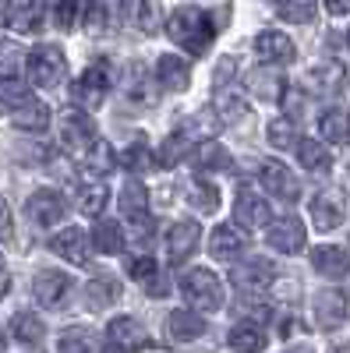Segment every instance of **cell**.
Segmentation results:
<instances>
[{
    "label": "cell",
    "mask_w": 350,
    "mask_h": 353,
    "mask_svg": "<svg viewBox=\"0 0 350 353\" xmlns=\"http://www.w3.org/2000/svg\"><path fill=\"white\" fill-rule=\"evenodd\" d=\"M25 61H28V53L14 39L0 43V78H4V81H14V74L25 68Z\"/></svg>",
    "instance_id": "cell-38"
},
{
    "label": "cell",
    "mask_w": 350,
    "mask_h": 353,
    "mask_svg": "<svg viewBox=\"0 0 350 353\" xmlns=\"http://www.w3.org/2000/svg\"><path fill=\"white\" fill-rule=\"evenodd\" d=\"M93 248L103 251V254H117L124 251V230L117 226L113 219H99L96 230H93Z\"/></svg>",
    "instance_id": "cell-35"
},
{
    "label": "cell",
    "mask_w": 350,
    "mask_h": 353,
    "mask_svg": "<svg viewBox=\"0 0 350 353\" xmlns=\"http://www.w3.org/2000/svg\"><path fill=\"white\" fill-rule=\"evenodd\" d=\"M57 350L61 353H103L99 339L93 329H81V325H71L61 332V343H57Z\"/></svg>",
    "instance_id": "cell-31"
},
{
    "label": "cell",
    "mask_w": 350,
    "mask_h": 353,
    "mask_svg": "<svg viewBox=\"0 0 350 353\" xmlns=\"http://www.w3.org/2000/svg\"><path fill=\"white\" fill-rule=\"evenodd\" d=\"M311 223L318 230H336L343 223V198L336 191H322L311 198Z\"/></svg>",
    "instance_id": "cell-22"
},
{
    "label": "cell",
    "mask_w": 350,
    "mask_h": 353,
    "mask_svg": "<svg viewBox=\"0 0 350 353\" xmlns=\"http://www.w3.org/2000/svg\"><path fill=\"white\" fill-rule=\"evenodd\" d=\"M266 241H269V248H276L280 254H298V251H304V226H301L298 216H283V219L269 223Z\"/></svg>",
    "instance_id": "cell-8"
},
{
    "label": "cell",
    "mask_w": 350,
    "mask_h": 353,
    "mask_svg": "<svg viewBox=\"0 0 350 353\" xmlns=\"http://www.w3.org/2000/svg\"><path fill=\"white\" fill-rule=\"evenodd\" d=\"M149 346V332H145L131 314L113 318L106 325V350L110 353H142Z\"/></svg>",
    "instance_id": "cell-4"
},
{
    "label": "cell",
    "mask_w": 350,
    "mask_h": 353,
    "mask_svg": "<svg viewBox=\"0 0 350 353\" xmlns=\"http://www.w3.org/2000/svg\"><path fill=\"white\" fill-rule=\"evenodd\" d=\"M124 92L131 96V99H153L149 96V74H145V68L142 64H131L128 68V81H124Z\"/></svg>",
    "instance_id": "cell-48"
},
{
    "label": "cell",
    "mask_w": 350,
    "mask_h": 353,
    "mask_svg": "<svg viewBox=\"0 0 350 353\" xmlns=\"http://www.w3.org/2000/svg\"><path fill=\"white\" fill-rule=\"evenodd\" d=\"M128 272H131V279H135L138 286H145V293H149V297H166L170 279L159 272V265H156L149 254H145V258H131Z\"/></svg>",
    "instance_id": "cell-18"
},
{
    "label": "cell",
    "mask_w": 350,
    "mask_h": 353,
    "mask_svg": "<svg viewBox=\"0 0 350 353\" xmlns=\"http://www.w3.org/2000/svg\"><path fill=\"white\" fill-rule=\"evenodd\" d=\"M273 8L283 21H294V25H308L315 18V0H273Z\"/></svg>",
    "instance_id": "cell-39"
},
{
    "label": "cell",
    "mask_w": 350,
    "mask_h": 353,
    "mask_svg": "<svg viewBox=\"0 0 350 353\" xmlns=\"http://www.w3.org/2000/svg\"><path fill=\"white\" fill-rule=\"evenodd\" d=\"M347 81V71L336 64V61H326V64H315L308 74H304V85H308V92L315 96H336L340 88Z\"/></svg>",
    "instance_id": "cell-17"
},
{
    "label": "cell",
    "mask_w": 350,
    "mask_h": 353,
    "mask_svg": "<svg viewBox=\"0 0 350 353\" xmlns=\"http://www.w3.org/2000/svg\"><path fill=\"white\" fill-rule=\"evenodd\" d=\"M4 25L18 36H32L43 28V0H8L4 4Z\"/></svg>",
    "instance_id": "cell-6"
},
{
    "label": "cell",
    "mask_w": 350,
    "mask_h": 353,
    "mask_svg": "<svg viewBox=\"0 0 350 353\" xmlns=\"http://www.w3.org/2000/svg\"><path fill=\"white\" fill-rule=\"evenodd\" d=\"M255 53H258V61H266V64H290V61L298 57L294 43H290L283 32H273V28L258 32V39H255Z\"/></svg>",
    "instance_id": "cell-16"
},
{
    "label": "cell",
    "mask_w": 350,
    "mask_h": 353,
    "mask_svg": "<svg viewBox=\"0 0 350 353\" xmlns=\"http://www.w3.org/2000/svg\"><path fill=\"white\" fill-rule=\"evenodd\" d=\"M230 283L237 286L241 293H248V297H258V293L273 283V265L266 258H251L244 265H233V269H230Z\"/></svg>",
    "instance_id": "cell-7"
},
{
    "label": "cell",
    "mask_w": 350,
    "mask_h": 353,
    "mask_svg": "<svg viewBox=\"0 0 350 353\" xmlns=\"http://www.w3.org/2000/svg\"><path fill=\"white\" fill-rule=\"evenodd\" d=\"M117 163H121L128 173H145V170L153 166V152H149V145L135 141V145H128V149L117 156Z\"/></svg>",
    "instance_id": "cell-44"
},
{
    "label": "cell",
    "mask_w": 350,
    "mask_h": 353,
    "mask_svg": "<svg viewBox=\"0 0 350 353\" xmlns=\"http://www.w3.org/2000/svg\"><path fill=\"white\" fill-rule=\"evenodd\" d=\"M258 173H262V184H266V191H269V194H276L280 201H298V194H301V184H298V176L290 173L283 163H276V159H266Z\"/></svg>",
    "instance_id": "cell-10"
},
{
    "label": "cell",
    "mask_w": 350,
    "mask_h": 353,
    "mask_svg": "<svg viewBox=\"0 0 350 353\" xmlns=\"http://www.w3.org/2000/svg\"><path fill=\"white\" fill-rule=\"evenodd\" d=\"M188 198H191L195 209H202V212H216L220 209V191L213 184H206V181H195V188L188 191Z\"/></svg>",
    "instance_id": "cell-47"
},
{
    "label": "cell",
    "mask_w": 350,
    "mask_h": 353,
    "mask_svg": "<svg viewBox=\"0 0 350 353\" xmlns=\"http://www.w3.org/2000/svg\"><path fill=\"white\" fill-rule=\"evenodd\" d=\"M198 241H202V226H198L195 219L173 223V226H170V233H166V258H170L173 265L188 261V258H191V251L198 248Z\"/></svg>",
    "instance_id": "cell-9"
},
{
    "label": "cell",
    "mask_w": 350,
    "mask_h": 353,
    "mask_svg": "<svg viewBox=\"0 0 350 353\" xmlns=\"http://www.w3.org/2000/svg\"><path fill=\"white\" fill-rule=\"evenodd\" d=\"M106 201H110V188L106 184H89V188H81V194H78V209L85 216H99L106 209Z\"/></svg>",
    "instance_id": "cell-43"
},
{
    "label": "cell",
    "mask_w": 350,
    "mask_h": 353,
    "mask_svg": "<svg viewBox=\"0 0 350 353\" xmlns=\"http://www.w3.org/2000/svg\"><path fill=\"white\" fill-rule=\"evenodd\" d=\"M121 209L131 219H142L145 216V209H149V194H145V188L138 181H128V188L121 191Z\"/></svg>",
    "instance_id": "cell-42"
},
{
    "label": "cell",
    "mask_w": 350,
    "mask_h": 353,
    "mask_svg": "<svg viewBox=\"0 0 350 353\" xmlns=\"http://www.w3.org/2000/svg\"><path fill=\"white\" fill-rule=\"evenodd\" d=\"M220 128H223V121L216 117V110H198V113L184 117V121H181V128L173 131V134H181V138L191 145V149H198V141L206 145V138H213Z\"/></svg>",
    "instance_id": "cell-15"
},
{
    "label": "cell",
    "mask_w": 350,
    "mask_h": 353,
    "mask_svg": "<svg viewBox=\"0 0 350 353\" xmlns=\"http://www.w3.org/2000/svg\"><path fill=\"white\" fill-rule=\"evenodd\" d=\"M329 14H350V0H326Z\"/></svg>",
    "instance_id": "cell-53"
},
{
    "label": "cell",
    "mask_w": 350,
    "mask_h": 353,
    "mask_svg": "<svg viewBox=\"0 0 350 353\" xmlns=\"http://www.w3.org/2000/svg\"><path fill=\"white\" fill-rule=\"evenodd\" d=\"M311 265H315V272H322L326 279H343L350 272V258H347L343 248H315Z\"/></svg>",
    "instance_id": "cell-24"
},
{
    "label": "cell",
    "mask_w": 350,
    "mask_h": 353,
    "mask_svg": "<svg viewBox=\"0 0 350 353\" xmlns=\"http://www.w3.org/2000/svg\"><path fill=\"white\" fill-rule=\"evenodd\" d=\"M11 237H14V219H11L4 194H0V244H11Z\"/></svg>",
    "instance_id": "cell-51"
},
{
    "label": "cell",
    "mask_w": 350,
    "mask_h": 353,
    "mask_svg": "<svg viewBox=\"0 0 350 353\" xmlns=\"http://www.w3.org/2000/svg\"><path fill=\"white\" fill-rule=\"evenodd\" d=\"M216 18L209 14V11H198V8H177L170 14V21H166V32H170V39L177 43L181 50H188L191 57H202L209 46H213V39H216Z\"/></svg>",
    "instance_id": "cell-1"
},
{
    "label": "cell",
    "mask_w": 350,
    "mask_h": 353,
    "mask_svg": "<svg viewBox=\"0 0 350 353\" xmlns=\"http://www.w3.org/2000/svg\"><path fill=\"white\" fill-rule=\"evenodd\" d=\"M156 74H159V85L166 88V92H184V88L191 85V71H188V64L181 61V57H159V68H156Z\"/></svg>",
    "instance_id": "cell-27"
},
{
    "label": "cell",
    "mask_w": 350,
    "mask_h": 353,
    "mask_svg": "<svg viewBox=\"0 0 350 353\" xmlns=\"http://www.w3.org/2000/svg\"><path fill=\"white\" fill-rule=\"evenodd\" d=\"M226 339H230V350H237V353L266 350V332H262V325H255V321H241V325H233Z\"/></svg>",
    "instance_id": "cell-30"
},
{
    "label": "cell",
    "mask_w": 350,
    "mask_h": 353,
    "mask_svg": "<svg viewBox=\"0 0 350 353\" xmlns=\"http://www.w3.org/2000/svg\"><path fill=\"white\" fill-rule=\"evenodd\" d=\"M286 353H315L311 346H294V350H286Z\"/></svg>",
    "instance_id": "cell-54"
},
{
    "label": "cell",
    "mask_w": 350,
    "mask_h": 353,
    "mask_svg": "<svg viewBox=\"0 0 350 353\" xmlns=\"http://www.w3.org/2000/svg\"><path fill=\"white\" fill-rule=\"evenodd\" d=\"M71 286H75V283H71V276L50 269V272H39V276H36L32 293H36V301H39L43 307H61V304L68 301Z\"/></svg>",
    "instance_id": "cell-12"
},
{
    "label": "cell",
    "mask_w": 350,
    "mask_h": 353,
    "mask_svg": "<svg viewBox=\"0 0 350 353\" xmlns=\"http://www.w3.org/2000/svg\"><path fill=\"white\" fill-rule=\"evenodd\" d=\"M25 71H28V78H32V85L50 88V85H57L64 78V53L57 46H39V50L28 53Z\"/></svg>",
    "instance_id": "cell-5"
},
{
    "label": "cell",
    "mask_w": 350,
    "mask_h": 353,
    "mask_svg": "<svg viewBox=\"0 0 350 353\" xmlns=\"http://www.w3.org/2000/svg\"><path fill=\"white\" fill-rule=\"evenodd\" d=\"M298 159H301L304 170H318V173H326V170L333 166L326 145H318V141H311V138H301V141H298Z\"/></svg>",
    "instance_id": "cell-37"
},
{
    "label": "cell",
    "mask_w": 350,
    "mask_h": 353,
    "mask_svg": "<svg viewBox=\"0 0 350 353\" xmlns=\"http://www.w3.org/2000/svg\"><path fill=\"white\" fill-rule=\"evenodd\" d=\"M153 219L149 216H142V219H131V241L135 244H142V248H149V241H153Z\"/></svg>",
    "instance_id": "cell-50"
},
{
    "label": "cell",
    "mask_w": 350,
    "mask_h": 353,
    "mask_svg": "<svg viewBox=\"0 0 350 353\" xmlns=\"http://www.w3.org/2000/svg\"><path fill=\"white\" fill-rule=\"evenodd\" d=\"M64 198L57 191H36L32 198H28V219L39 223V226H53L64 219Z\"/></svg>",
    "instance_id": "cell-20"
},
{
    "label": "cell",
    "mask_w": 350,
    "mask_h": 353,
    "mask_svg": "<svg viewBox=\"0 0 350 353\" xmlns=\"http://www.w3.org/2000/svg\"><path fill=\"white\" fill-rule=\"evenodd\" d=\"M191 159H195L198 170H226L230 166V152L223 149V145H216V141L198 145V149L191 152Z\"/></svg>",
    "instance_id": "cell-40"
},
{
    "label": "cell",
    "mask_w": 350,
    "mask_h": 353,
    "mask_svg": "<svg viewBox=\"0 0 350 353\" xmlns=\"http://www.w3.org/2000/svg\"><path fill=\"white\" fill-rule=\"evenodd\" d=\"M50 248L61 258H68L71 265H89V237H85L78 226H68V230L57 233V237H50Z\"/></svg>",
    "instance_id": "cell-19"
},
{
    "label": "cell",
    "mask_w": 350,
    "mask_h": 353,
    "mask_svg": "<svg viewBox=\"0 0 350 353\" xmlns=\"http://www.w3.org/2000/svg\"><path fill=\"white\" fill-rule=\"evenodd\" d=\"M14 117V128L18 131H46V124H50V110L43 106V103H36V99H28L21 110H14L11 113Z\"/></svg>",
    "instance_id": "cell-36"
},
{
    "label": "cell",
    "mask_w": 350,
    "mask_h": 353,
    "mask_svg": "<svg viewBox=\"0 0 350 353\" xmlns=\"http://www.w3.org/2000/svg\"><path fill=\"white\" fill-rule=\"evenodd\" d=\"M121 14L135 32H145V36H153L163 18L159 0H121Z\"/></svg>",
    "instance_id": "cell-13"
},
{
    "label": "cell",
    "mask_w": 350,
    "mask_h": 353,
    "mask_svg": "<svg viewBox=\"0 0 350 353\" xmlns=\"http://www.w3.org/2000/svg\"><path fill=\"white\" fill-rule=\"evenodd\" d=\"M188 152H195L191 145H188L181 134H170V138L163 141V149H159L156 163H159V166H177V163H184V159H188Z\"/></svg>",
    "instance_id": "cell-46"
},
{
    "label": "cell",
    "mask_w": 350,
    "mask_h": 353,
    "mask_svg": "<svg viewBox=\"0 0 350 353\" xmlns=\"http://www.w3.org/2000/svg\"><path fill=\"white\" fill-rule=\"evenodd\" d=\"M318 131H322V138L333 141V145L350 141V113L347 110H326L318 117Z\"/></svg>",
    "instance_id": "cell-32"
},
{
    "label": "cell",
    "mask_w": 350,
    "mask_h": 353,
    "mask_svg": "<svg viewBox=\"0 0 350 353\" xmlns=\"http://www.w3.org/2000/svg\"><path fill=\"white\" fill-rule=\"evenodd\" d=\"M78 18V0H53V21L61 28H75Z\"/></svg>",
    "instance_id": "cell-49"
},
{
    "label": "cell",
    "mask_w": 350,
    "mask_h": 353,
    "mask_svg": "<svg viewBox=\"0 0 350 353\" xmlns=\"http://www.w3.org/2000/svg\"><path fill=\"white\" fill-rule=\"evenodd\" d=\"M248 88H251V96L258 99H266V103H280L286 96V81L280 71H269V68H255L248 74Z\"/></svg>",
    "instance_id": "cell-23"
},
{
    "label": "cell",
    "mask_w": 350,
    "mask_h": 353,
    "mask_svg": "<svg viewBox=\"0 0 350 353\" xmlns=\"http://www.w3.org/2000/svg\"><path fill=\"white\" fill-rule=\"evenodd\" d=\"M269 141L276 145V149H298V124L290 121V117H276V121H269Z\"/></svg>",
    "instance_id": "cell-41"
},
{
    "label": "cell",
    "mask_w": 350,
    "mask_h": 353,
    "mask_svg": "<svg viewBox=\"0 0 350 353\" xmlns=\"http://www.w3.org/2000/svg\"><path fill=\"white\" fill-rule=\"evenodd\" d=\"M202 332H206L202 314H195V311H173V314H166V336L170 339L188 343V339H198Z\"/></svg>",
    "instance_id": "cell-26"
},
{
    "label": "cell",
    "mask_w": 350,
    "mask_h": 353,
    "mask_svg": "<svg viewBox=\"0 0 350 353\" xmlns=\"http://www.w3.org/2000/svg\"><path fill=\"white\" fill-rule=\"evenodd\" d=\"M113 166H117V152L110 149V141H103V138H96L89 149H85V156H81V173L106 176Z\"/></svg>",
    "instance_id": "cell-28"
},
{
    "label": "cell",
    "mask_w": 350,
    "mask_h": 353,
    "mask_svg": "<svg viewBox=\"0 0 350 353\" xmlns=\"http://www.w3.org/2000/svg\"><path fill=\"white\" fill-rule=\"evenodd\" d=\"M113 301H121V283L117 279H93L85 286V304L93 311H106Z\"/></svg>",
    "instance_id": "cell-33"
},
{
    "label": "cell",
    "mask_w": 350,
    "mask_h": 353,
    "mask_svg": "<svg viewBox=\"0 0 350 353\" xmlns=\"http://www.w3.org/2000/svg\"><path fill=\"white\" fill-rule=\"evenodd\" d=\"M181 293H184V301L198 311H220L223 307V286L209 269H191L181 279Z\"/></svg>",
    "instance_id": "cell-2"
},
{
    "label": "cell",
    "mask_w": 350,
    "mask_h": 353,
    "mask_svg": "<svg viewBox=\"0 0 350 353\" xmlns=\"http://www.w3.org/2000/svg\"><path fill=\"white\" fill-rule=\"evenodd\" d=\"M11 336H14L21 346H39V343H43V336H46V329H43V321H39L36 314L21 311V314H14V318H11Z\"/></svg>",
    "instance_id": "cell-34"
},
{
    "label": "cell",
    "mask_w": 350,
    "mask_h": 353,
    "mask_svg": "<svg viewBox=\"0 0 350 353\" xmlns=\"http://www.w3.org/2000/svg\"><path fill=\"white\" fill-rule=\"evenodd\" d=\"M113 21V0H85V32L89 36H106Z\"/></svg>",
    "instance_id": "cell-29"
},
{
    "label": "cell",
    "mask_w": 350,
    "mask_h": 353,
    "mask_svg": "<svg viewBox=\"0 0 350 353\" xmlns=\"http://www.w3.org/2000/svg\"><path fill=\"white\" fill-rule=\"evenodd\" d=\"M347 314H350V304H347V293H343V290H322V293L315 297V321H318L322 329L343 325Z\"/></svg>",
    "instance_id": "cell-14"
},
{
    "label": "cell",
    "mask_w": 350,
    "mask_h": 353,
    "mask_svg": "<svg viewBox=\"0 0 350 353\" xmlns=\"http://www.w3.org/2000/svg\"><path fill=\"white\" fill-rule=\"evenodd\" d=\"M28 99H32V96H28V88L21 81H0V113H14Z\"/></svg>",
    "instance_id": "cell-45"
},
{
    "label": "cell",
    "mask_w": 350,
    "mask_h": 353,
    "mask_svg": "<svg viewBox=\"0 0 350 353\" xmlns=\"http://www.w3.org/2000/svg\"><path fill=\"white\" fill-rule=\"evenodd\" d=\"M347 43H350V32H347Z\"/></svg>",
    "instance_id": "cell-58"
},
{
    "label": "cell",
    "mask_w": 350,
    "mask_h": 353,
    "mask_svg": "<svg viewBox=\"0 0 350 353\" xmlns=\"http://www.w3.org/2000/svg\"><path fill=\"white\" fill-rule=\"evenodd\" d=\"M333 353H350V350H347V346H336V350H333Z\"/></svg>",
    "instance_id": "cell-55"
},
{
    "label": "cell",
    "mask_w": 350,
    "mask_h": 353,
    "mask_svg": "<svg viewBox=\"0 0 350 353\" xmlns=\"http://www.w3.org/2000/svg\"><path fill=\"white\" fill-rule=\"evenodd\" d=\"M61 141L68 145V149H89V145L96 141V124H93V117L89 113H81V110H71L61 117Z\"/></svg>",
    "instance_id": "cell-11"
},
{
    "label": "cell",
    "mask_w": 350,
    "mask_h": 353,
    "mask_svg": "<svg viewBox=\"0 0 350 353\" xmlns=\"http://www.w3.org/2000/svg\"><path fill=\"white\" fill-rule=\"evenodd\" d=\"M0 353H4V332H0Z\"/></svg>",
    "instance_id": "cell-56"
},
{
    "label": "cell",
    "mask_w": 350,
    "mask_h": 353,
    "mask_svg": "<svg viewBox=\"0 0 350 353\" xmlns=\"http://www.w3.org/2000/svg\"><path fill=\"white\" fill-rule=\"evenodd\" d=\"M233 219H237L244 230L269 226V205L262 201L255 191H241V194H237V201H233Z\"/></svg>",
    "instance_id": "cell-21"
},
{
    "label": "cell",
    "mask_w": 350,
    "mask_h": 353,
    "mask_svg": "<svg viewBox=\"0 0 350 353\" xmlns=\"http://www.w3.org/2000/svg\"><path fill=\"white\" fill-rule=\"evenodd\" d=\"M113 68H110V61H93L89 64V71H85L78 81H75V88H71V96L81 103V106H89V110H96L103 99H106V92H110V85H113Z\"/></svg>",
    "instance_id": "cell-3"
},
{
    "label": "cell",
    "mask_w": 350,
    "mask_h": 353,
    "mask_svg": "<svg viewBox=\"0 0 350 353\" xmlns=\"http://www.w3.org/2000/svg\"><path fill=\"white\" fill-rule=\"evenodd\" d=\"M209 251H213V258H220V261L237 258V254L244 251V233H241L237 226H216L213 237H209Z\"/></svg>",
    "instance_id": "cell-25"
},
{
    "label": "cell",
    "mask_w": 350,
    "mask_h": 353,
    "mask_svg": "<svg viewBox=\"0 0 350 353\" xmlns=\"http://www.w3.org/2000/svg\"><path fill=\"white\" fill-rule=\"evenodd\" d=\"M233 68H237V61H233V57H223L220 68H216V88H223V81L233 78Z\"/></svg>",
    "instance_id": "cell-52"
},
{
    "label": "cell",
    "mask_w": 350,
    "mask_h": 353,
    "mask_svg": "<svg viewBox=\"0 0 350 353\" xmlns=\"http://www.w3.org/2000/svg\"><path fill=\"white\" fill-rule=\"evenodd\" d=\"M0 272H4V258H0Z\"/></svg>",
    "instance_id": "cell-57"
}]
</instances>
